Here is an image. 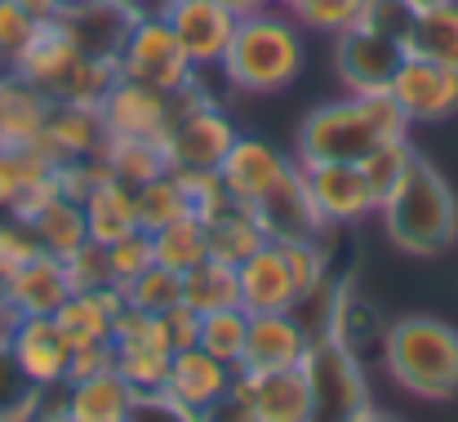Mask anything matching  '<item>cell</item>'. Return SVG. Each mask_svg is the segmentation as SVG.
Instances as JSON below:
<instances>
[{
  "mask_svg": "<svg viewBox=\"0 0 458 422\" xmlns=\"http://www.w3.org/2000/svg\"><path fill=\"white\" fill-rule=\"evenodd\" d=\"M387 94L401 103L410 125H441L458 112V67L405 54L387 80Z\"/></svg>",
  "mask_w": 458,
  "mask_h": 422,
  "instance_id": "cell-10",
  "label": "cell"
},
{
  "mask_svg": "<svg viewBox=\"0 0 458 422\" xmlns=\"http://www.w3.org/2000/svg\"><path fill=\"white\" fill-rule=\"evenodd\" d=\"M36 27H40V22H36L27 9H18L13 0H0V49H4V54L18 58L22 45L36 36Z\"/></svg>",
  "mask_w": 458,
  "mask_h": 422,
  "instance_id": "cell-46",
  "label": "cell"
},
{
  "mask_svg": "<svg viewBox=\"0 0 458 422\" xmlns=\"http://www.w3.org/2000/svg\"><path fill=\"white\" fill-rule=\"evenodd\" d=\"M174 173H178V169H174ZM178 182H182V191H187V200H191V214H196L200 223L218 218V214L232 205V196H227L218 169H182Z\"/></svg>",
  "mask_w": 458,
  "mask_h": 422,
  "instance_id": "cell-40",
  "label": "cell"
},
{
  "mask_svg": "<svg viewBox=\"0 0 458 422\" xmlns=\"http://www.w3.org/2000/svg\"><path fill=\"white\" fill-rule=\"evenodd\" d=\"M98 156H103L107 173L130 182V187H139V182H148V178L169 169L165 165V147L156 139H107Z\"/></svg>",
  "mask_w": 458,
  "mask_h": 422,
  "instance_id": "cell-33",
  "label": "cell"
},
{
  "mask_svg": "<svg viewBox=\"0 0 458 422\" xmlns=\"http://www.w3.org/2000/svg\"><path fill=\"white\" fill-rule=\"evenodd\" d=\"M49 107L54 98L27 80H4L0 85V139L9 147H22V142H36L45 134V121H49Z\"/></svg>",
  "mask_w": 458,
  "mask_h": 422,
  "instance_id": "cell-28",
  "label": "cell"
},
{
  "mask_svg": "<svg viewBox=\"0 0 458 422\" xmlns=\"http://www.w3.org/2000/svg\"><path fill=\"white\" fill-rule=\"evenodd\" d=\"M76 58H81L76 40L67 36V27H63L58 18H49V22L36 27V36H31V40L22 45V54L13 58V76L27 80V85H36V89H45V94L54 98V94L63 89L67 72L76 67Z\"/></svg>",
  "mask_w": 458,
  "mask_h": 422,
  "instance_id": "cell-21",
  "label": "cell"
},
{
  "mask_svg": "<svg viewBox=\"0 0 458 422\" xmlns=\"http://www.w3.org/2000/svg\"><path fill=\"white\" fill-rule=\"evenodd\" d=\"M156 329L165 338L169 351H182V347H196V333H200V316L187 307V302H174L169 311L156 316Z\"/></svg>",
  "mask_w": 458,
  "mask_h": 422,
  "instance_id": "cell-44",
  "label": "cell"
},
{
  "mask_svg": "<svg viewBox=\"0 0 458 422\" xmlns=\"http://www.w3.org/2000/svg\"><path fill=\"white\" fill-rule=\"evenodd\" d=\"M67 356H72V347L63 342L54 316H22L18 320V329L9 338V360L27 387H36V392L67 387Z\"/></svg>",
  "mask_w": 458,
  "mask_h": 422,
  "instance_id": "cell-15",
  "label": "cell"
},
{
  "mask_svg": "<svg viewBox=\"0 0 458 422\" xmlns=\"http://www.w3.org/2000/svg\"><path fill=\"white\" fill-rule=\"evenodd\" d=\"M169 347L160 338L148 342H130V347H116V374L139 392V396H156L165 387V374H169Z\"/></svg>",
  "mask_w": 458,
  "mask_h": 422,
  "instance_id": "cell-35",
  "label": "cell"
},
{
  "mask_svg": "<svg viewBox=\"0 0 458 422\" xmlns=\"http://www.w3.org/2000/svg\"><path fill=\"white\" fill-rule=\"evenodd\" d=\"M0 298L13 302L22 316H54V311L72 298V281H67L63 258L36 249L22 267H13V272L0 281Z\"/></svg>",
  "mask_w": 458,
  "mask_h": 422,
  "instance_id": "cell-20",
  "label": "cell"
},
{
  "mask_svg": "<svg viewBox=\"0 0 458 422\" xmlns=\"http://www.w3.org/2000/svg\"><path fill=\"white\" fill-rule=\"evenodd\" d=\"M116 72L125 80H139V85H152L160 94H174L182 85L196 80V67L191 58L182 54L178 36L169 31L165 13H143L130 22L125 31V45L116 54Z\"/></svg>",
  "mask_w": 458,
  "mask_h": 422,
  "instance_id": "cell-5",
  "label": "cell"
},
{
  "mask_svg": "<svg viewBox=\"0 0 458 422\" xmlns=\"http://www.w3.org/2000/svg\"><path fill=\"white\" fill-rule=\"evenodd\" d=\"M307 45L294 18H281L272 4L236 18V31L227 40V54L218 63V72L227 76L232 89L245 94H281L303 76Z\"/></svg>",
  "mask_w": 458,
  "mask_h": 422,
  "instance_id": "cell-2",
  "label": "cell"
},
{
  "mask_svg": "<svg viewBox=\"0 0 458 422\" xmlns=\"http://www.w3.org/2000/svg\"><path fill=\"white\" fill-rule=\"evenodd\" d=\"M205 236H209V254L223 258V263H232V267H241L267 241V232L259 227L254 209H245V205H227L218 218H209L205 223Z\"/></svg>",
  "mask_w": 458,
  "mask_h": 422,
  "instance_id": "cell-31",
  "label": "cell"
},
{
  "mask_svg": "<svg viewBox=\"0 0 458 422\" xmlns=\"http://www.w3.org/2000/svg\"><path fill=\"white\" fill-rule=\"evenodd\" d=\"M250 209H254L259 227L267 232V241H276V245L316 241L325 232V223H320V214H316V205L307 196V182H303V169L299 165H290Z\"/></svg>",
  "mask_w": 458,
  "mask_h": 422,
  "instance_id": "cell-13",
  "label": "cell"
},
{
  "mask_svg": "<svg viewBox=\"0 0 458 422\" xmlns=\"http://www.w3.org/2000/svg\"><path fill=\"white\" fill-rule=\"evenodd\" d=\"M134 200H139V227H143V232H160L165 223L191 214V200H187V191H182V182H178L174 169H165V173H156L148 182H139V187H134Z\"/></svg>",
  "mask_w": 458,
  "mask_h": 422,
  "instance_id": "cell-34",
  "label": "cell"
},
{
  "mask_svg": "<svg viewBox=\"0 0 458 422\" xmlns=\"http://www.w3.org/2000/svg\"><path fill=\"white\" fill-rule=\"evenodd\" d=\"M139 414V392L116 374V369H103V374H89V378H76L67 383V396H63V418L72 422H125Z\"/></svg>",
  "mask_w": 458,
  "mask_h": 422,
  "instance_id": "cell-23",
  "label": "cell"
},
{
  "mask_svg": "<svg viewBox=\"0 0 458 422\" xmlns=\"http://www.w3.org/2000/svg\"><path fill=\"white\" fill-rule=\"evenodd\" d=\"M165 22L178 36V45H182V54L191 58L196 72L218 67L223 54H227V40L236 31V13L223 9L218 0H169Z\"/></svg>",
  "mask_w": 458,
  "mask_h": 422,
  "instance_id": "cell-14",
  "label": "cell"
},
{
  "mask_svg": "<svg viewBox=\"0 0 458 422\" xmlns=\"http://www.w3.org/2000/svg\"><path fill=\"white\" fill-rule=\"evenodd\" d=\"M285 258H290V272L303 298H316L320 284H325V254L316 249V241H299V245H285Z\"/></svg>",
  "mask_w": 458,
  "mask_h": 422,
  "instance_id": "cell-43",
  "label": "cell"
},
{
  "mask_svg": "<svg viewBox=\"0 0 458 422\" xmlns=\"http://www.w3.org/2000/svg\"><path fill=\"white\" fill-rule=\"evenodd\" d=\"M116 311H121V289L116 284H107V289H72V298L54 311V325H58L67 347L107 342Z\"/></svg>",
  "mask_w": 458,
  "mask_h": 422,
  "instance_id": "cell-26",
  "label": "cell"
},
{
  "mask_svg": "<svg viewBox=\"0 0 458 422\" xmlns=\"http://www.w3.org/2000/svg\"><path fill=\"white\" fill-rule=\"evenodd\" d=\"M152 258L169 272H187L196 267L200 258H209V236H205V223L196 214H182L174 223H165L160 232H152Z\"/></svg>",
  "mask_w": 458,
  "mask_h": 422,
  "instance_id": "cell-32",
  "label": "cell"
},
{
  "mask_svg": "<svg viewBox=\"0 0 458 422\" xmlns=\"http://www.w3.org/2000/svg\"><path fill=\"white\" fill-rule=\"evenodd\" d=\"M116 289H121V298H125L130 307L152 311V316L169 311L174 302H182V276H178V272H169V267H160V263L143 267L134 281L116 284Z\"/></svg>",
  "mask_w": 458,
  "mask_h": 422,
  "instance_id": "cell-37",
  "label": "cell"
},
{
  "mask_svg": "<svg viewBox=\"0 0 458 422\" xmlns=\"http://www.w3.org/2000/svg\"><path fill=\"white\" fill-rule=\"evenodd\" d=\"M223 9H232L236 18H250V13H259V9H267L272 0H218Z\"/></svg>",
  "mask_w": 458,
  "mask_h": 422,
  "instance_id": "cell-49",
  "label": "cell"
},
{
  "mask_svg": "<svg viewBox=\"0 0 458 422\" xmlns=\"http://www.w3.org/2000/svg\"><path fill=\"white\" fill-rule=\"evenodd\" d=\"M27 227H31L36 245H40L45 254H54V258H67V254H76V249L89 241L85 209H81V200H72V196H54L40 214L27 218Z\"/></svg>",
  "mask_w": 458,
  "mask_h": 422,
  "instance_id": "cell-29",
  "label": "cell"
},
{
  "mask_svg": "<svg viewBox=\"0 0 458 422\" xmlns=\"http://www.w3.org/2000/svg\"><path fill=\"white\" fill-rule=\"evenodd\" d=\"M18 9H27L36 22H49V18H58V9H63V0H13Z\"/></svg>",
  "mask_w": 458,
  "mask_h": 422,
  "instance_id": "cell-48",
  "label": "cell"
},
{
  "mask_svg": "<svg viewBox=\"0 0 458 422\" xmlns=\"http://www.w3.org/2000/svg\"><path fill=\"white\" fill-rule=\"evenodd\" d=\"M232 378H236V365H223L205 347H182L169 356V374H165V387L156 392V401L165 409H174L178 418H196V414L227 405Z\"/></svg>",
  "mask_w": 458,
  "mask_h": 422,
  "instance_id": "cell-8",
  "label": "cell"
},
{
  "mask_svg": "<svg viewBox=\"0 0 458 422\" xmlns=\"http://www.w3.org/2000/svg\"><path fill=\"white\" fill-rule=\"evenodd\" d=\"M152 232H130V236H121V241H112L107 245V267H112V284H125L134 281L143 267H152Z\"/></svg>",
  "mask_w": 458,
  "mask_h": 422,
  "instance_id": "cell-41",
  "label": "cell"
},
{
  "mask_svg": "<svg viewBox=\"0 0 458 422\" xmlns=\"http://www.w3.org/2000/svg\"><path fill=\"white\" fill-rule=\"evenodd\" d=\"M98 116H103L107 139H156L160 142L169 134V125H174V103H169V94H160L152 85H139V80L116 76V85L98 103Z\"/></svg>",
  "mask_w": 458,
  "mask_h": 422,
  "instance_id": "cell-12",
  "label": "cell"
},
{
  "mask_svg": "<svg viewBox=\"0 0 458 422\" xmlns=\"http://www.w3.org/2000/svg\"><path fill=\"white\" fill-rule=\"evenodd\" d=\"M232 142H236L232 116L218 112L205 98V103H196V107L174 116V125L160 139V147H165V165L182 173V169H218Z\"/></svg>",
  "mask_w": 458,
  "mask_h": 422,
  "instance_id": "cell-11",
  "label": "cell"
},
{
  "mask_svg": "<svg viewBox=\"0 0 458 422\" xmlns=\"http://www.w3.org/2000/svg\"><path fill=\"white\" fill-rule=\"evenodd\" d=\"M307 387H311V401H316V414H329V418H369V396H365V378L347 351V342L338 333H316L307 342L303 360Z\"/></svg>",
  "mask_w": 458,
  "mask_h": 422,
  "instance_id": "cell-6",
  "label": "cell"
},
{
  "mask_svg": "<svg viewBox=\"0 0 458 422\" xmlns=\"http://www.w3.org/2000/svg\"><path fill=\"white\" fill-rule=\"evenodd\" d=\"M334 40H338V49H334V67H338V76H343V85H347L352 94L387 89V80H392L396 63L405 58L401 40H392V36H383V31L365 27V22H356V27L338 31Z\"/></svg>",
  "mask_w": 458,
  "mask_h": 422,
  "instance_id": "cell-16",
  "label": "cell"
},
{
  "mask_svg": "<svg viewBox=\"0 0 458 422\" xmlns=\"http://www.w3.org/2000/svg\"><path fill=\"white\" fill-rule=\"evenodd\" d=\"M81 209H85V227H89V241L98 245H112L130 232H139V200H134V187L112 178V173H98V182L81 196Z\"/></svg>",
  "mask_w": 458,
  "mask_h": 422,
  "instance_id": "cell-25",
  "label": "cell"
},
{
  "mask_svg": "<svg viewBox=\"0 0 458 422\" xmlns=\"http://www.w3.org/2000/svg\"><path fill=\"white\" fill-rule=\"evenodd\" d=\"M241 307L250 316L259 311H299L303 293L294 284V272H290V258H285V245L276 241H263L241 267Z\"/></svg>",
  "mask_w": 458,
  "mask_h": 422,
  "instance_id": "cell-18",
  "label": "cell"
},
{
  "mask_svg": "<svg viewBox=\"0 0 458 422\" xmlns=\"http://www.w3.org/2000/svg\"><path fill=\"white\" fill-rule=\"evenodd\" d=\"M107 4H116V9L130 13V18H143V13H165L169 0H107Z\"/></svg>",
  "mask_w": 458,
  "mask_h": 422,
  "instance_id": "cell-47",
  "label": "cell"
},
{
  "mask_svg": "<svg viewBox=\"0 0 458 422\" xmlns=\"http://www.w3.org/2000/svg\"><path fill=\"white\" fill-rule=\"evenodd\" d=\"M290 165H294V156H285L281 147H272L267 139H245V134H236V142L227 147V156H223V165H218V178H223L232 205H245V209H250Z\"/></svg>",
  "mask_w": 458,
  "mask_h": 422,
  "instance_id": "cell-19",
  "label": "cell"
},
{
  "mask_svg": "<svg viewBox=\"0 0 458 422\" xmlns=\"http://www.w3.org/2000/svg\"><path fill=\"white\" fill-rule=\"evenodd\" d=\"M299 169H303L307 196L325 227H352V223L378 214V196L356 160H320V165H299Z\"/></svg>",
  "mask_w": 458,
  "mask_h": 422,
  "instance_id": "cell-9",
  "label": "cell"
},
{
  "mask_svg": "<svg viewBox=\"0 0 458 422\" xmlns=\"http://www.w3.org/2000/svg\"><path fill=\"white\" fill-rule=\"evenodd\" d=\"M410 160H414V147H410V139H383L374 142L356 165L365 169V178H369V187H374V196L383 200L396 182H401V173L410 169Z\"/></svg>",
  "mask_w": 458,
  "mask_h": 422,
  "instance_id": "cell-38",
  "label": "cell"
},
{
  "mask_svg": "<svg viewBox=\"0 0 458 422\" xmlns=\"http://www.w3.org/2000/svg\"><path fill=\"white\" fill-rule=\"evenodd\" d=\"M36 249H40V245H36L31 227H27V223H18V218L9 214V223H0V281H4L13 267H22Z\"/></svg>",
  "mask_w": 458,
  "mask_h": 422,
  "instance_id": "cell-45",
  "label": "cell"
},
{
  "mask_svg": "<svg viewBox=\"0 0 458 422\" xmlns=\"http://www.w3.org/2000/svg\"><path fill=\"white\" fill-rule=\"evenodd\" d=\"M4 80H13V54L0 49V85H4Z\"/></svg>",
  "mask_w": 458,
  "mask_h": 422,
  "instance_id": "cell-50",
  "label": "cell"
},
{
  "mask_svg": "<svg viewBox=\"0 0 458 422\" xmlns=\"http://www.w3.org/2000/svg\"><path fill=\"white\" fill-rule=\"evenodd\" d=\"M58 22L67 27V36L76 40L81 54H94V58H112L121 54L125 45V31H130V13H121L116 4L107 0H85V4H63L58 9Z\"/></svg>",
  "mask_w": 458,
  "mask_h": 422,
  "instance_id": "cell-24",
  "label": "cell"
},
{
  "mask_svg": "<svg viewBox=\"0 0 458 422\" xmlns=\"http://www.w3.org/2000/svg\"><path fill=\"white\" fill-rule=\"evenodd\" d=\"M227 405L250 422H311L316 418V401L307 387L303 369H267V374H250L236 369Z\"/></svg>",
  "mask_w": 458,
  "mask_h": 422,
  "instance_id": "cell-7",
  "label": "cell"
},
{
  "mask_svg": "<svg viewBox=\"0 0 458 422\" xmlns=\"http://www.w3.org/2000/svg\"><path fill=\"white\" fill-rule=\"evenodd\" d=\"M383 214V232L396 249L414 254V258H432L445 254L458 236V200L450 182L441 178V169H432L428 160H410V169L401 173V182L378 200Z\"/></svg>",
  "mask_w": 458,
  "mask_h": 422,
  "instance_id": "cell-1",
  "label": "cell"
},
{
  "mask_svg": "<svg viewBox=\"0 0 458 422\" xmlns=\"http://www.w3.org/2000/svg\"><path fill=\"white\" fill-rule=\"evenodd\" d=\"M311 342V329L299 325L294 311H259L250 316V329H245V347H241V365L236 369H250V374H267V369H290L299 365Z\"/></svg>",
  "mask_w": 458,
  "mask_h": 422,
  "instance_id": "cell-17",
  "label": "cell"
},
{
  "mask_svg": "<svg viewBox=\"0 0 458 422\" xmlns=\"http://www.w3.org/2000/svg\"><path fill=\"white\" fill-rule=\"evenodd\" d=\"M245 329H250V311H245V307H223V311H209V316H200L196 347H205V351H209V356H218L223 365H241Z\"/></svg>",
  "mask_w": 458,
  "mask_h": 422,
  "instance_id": "cell-36",
  "label": "cell"
},
{
  "mask_svg": "<svg viewBox=\"0 0 458 422\" xmlns=\"http://www.w3.org/2000/svg\"><path fill=\"white\" fill-rule=\"evenodd\" d=\"M369 0H290V13L299 18V27L320 31V36H338L347 27L360 22Z\"/></svg>",
  "mask_w": 458,
  "mask_h": 422,
  "instance_id": "cell-39",
  "label": "cell"
},
{
  "mask_svg": "<svg viewBox=\"0 0 458 422\" xmlns=\"http://www.w3.org/2000/svg\"><path fill=\"white\" fill-rule=\"evenodd\" d=\"M63 267H67L72 289H107V284H112L107 245H98V241H85L76 254H67V258H63Z\"/></svg>",
  "mask_w": 458,
  "mask_h": 422,
  "instance_id": "cell-42",
  "label": "cell"
},
{
  "mask_svg": "<svg viewBox=\"0 0 458 422\" xmlns=\"http://www.w3.org/2000/svg\"><path fill=\"white\" fill-rule=\"evenodd\" d=\"M63 4H85V0H63Z\"/></svg>",
  "mask_w": 458,
  "mask_h": 422,
  "instance_id": "cell-52",
  "label": "cell"
},
{
  "mask_svg": "<svg viewBox=\"0 0 458 422\" xmlns=\"http://www.w3.org/2000/svg\"><path fill=\"white\" fill-rule=\"evenodd\" d=\"M272 4H290V0H272Z\"/></svg>",
  "mask_w": 458,
  "mask_h": 422,
  "instance_id": "cell-53",
  "label": "cell"
},
{
  "mask_svg": "<svg viewBox=\"0 0 458 422\" xmlns=\"http://www.w3.org/2000/svg\"><path fill=\"white\" fill-rule=\"evenodd\" d=\"M182 302L196 311V316H209V311H223V307H241V276L232 263L223 258H200L196 267L182 272Z\"/></svg>",
  "mask_w": 458,
  "mask_h": 422,
  "instance_id": "cell-30",
  "label": "cell"
},
{
  "mask_svg": "<svg viewBox=\"0 0 458 422\" xmlns=\"http://www.w3.org/2000/svg\"><path fill=\"white\" fill-rule=\"evenodd\" d=\"M378 139L360 94L347 89V98L320 103L316 112H307L294 142V160L299 165H320V160H360Z\"/></svg>",
  "mask_w": 458,
  "mask_h": 422,
  "instance_id": "cell-4",
  "label": "cell"
},
{
  "mask_svg": "<svg viewBox=\"0 0 458 422\" xmlns=\"http://www.w3.org/2000/svg\"><path fill=\"white\" fill-rule=\"evenodd\" d=\"M107 142V130H103V116L98 107H85V103H54L49 107V121H45V134L36 139V147L63 165V160H89L98 156Z\"/></svg>",
  "mask_w": 458,
  "mask_h": 422,
  "instance_id": "cell-22",
  "label": "cell"
},
{
  "mask_svg": "<svg viewBox=\"0 0 458 422\" xmlns=\"http://www.w3.org/2000/svg\"><path fill=\"white\" fill-rule=\"evenodd\" d=\"M410 9H428V4H441V0H405Z\"/></svg>",
  "mask_w": 458,
  "mask_h": 422,
  "instance_id": "cell-51",
  "label": "cell"
},
{
  "mask_svg": "<svg viewBox=\"0 0 458 422\" xmlns=\"http://www.w3.org/2000/svg\"><path fill=\"white\" fill-rule=\"evenodd\" d=\"M383 360L396 387L445 405L458 396V329L432 316H405L383 333Z\"/></svg>",
  "mask_w": 458,
  "mask_h": 422,
  "instance_id": "cell-3",
  "label": "cell"
},
{
  "mask_svg": "<svg viewBox=\"0 0 458 422\" xmlns=\"http://www.w3.org/2000/svg\"><path fill=\"white\" fill-rule=\"evenodd\" d=\"M401 49L414 54V58H432V63L458 67V0H441V4L414 9Z\"/></svg>",
  "mask_w": 458,
  "mask_h": 422,
  "instance_id": "cell-27",
  "label": "cell"
}]
</instances>
